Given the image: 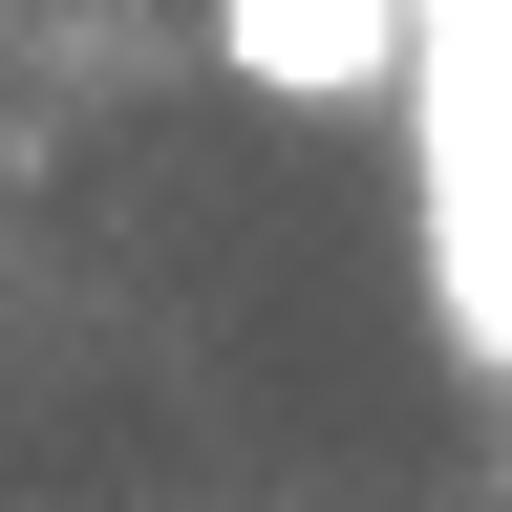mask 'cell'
<instances>
[{"label":"cell","mask_w":512,"mask_h":512,"mask_svg":"<svg viewBox=\"0 0 512 512\" xmlns=\"http://www.w3.org/2000/svg\"><path fill=\"white\" fill-rule=\"evenodd\" d=\"M427 0H214V64L256 107H406Z\"/></svg>","instance_id":"1"}]
</instances>
